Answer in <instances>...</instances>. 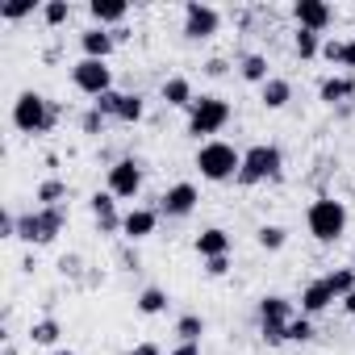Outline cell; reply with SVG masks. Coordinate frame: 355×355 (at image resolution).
Returning <instances> with one entry per match:
<instances>
[{
	"label": "cell",
	"instance_id": "20",
	"mask_svg": "<svg viewBox=\"0 0 355 355\" xmlns=\"http://www.w3.org/2000/svg\"><path fill=\"white\" fill-rule=\"evenodd\" d=\"M159 96H163V105H167V109H193V101H197V92H193V84H189L184 76L163 80Z\"/></svg>",
	"mask_w": 355,
	"mask_h": 355
},
{
	"label": "cell",
	"instance_id": "16",
	"mask_svg": "<svg viewBox=\"0 0 355 355\" xmlns=\"http://www.w3.org/2000/svg\"><path fill=\"white\" fill-rule=\"evenodd\" d=\"M318 101L338 109V105H351L355 101V76H326L318 84Z\"/></svg>",
	"mask_w": 355,
	"mask_h": 355
},
{
	"label": "cell",
	"instance_id": "9",
	"mask_svg": "<svg viewBox=\"0 0 355 355\" xmlns=\"http://www.w3.org/2000/svg\"><path fill=\"white\" fill-rule=\"evenodd\" d=\"M222 30V13L214 5H201V0H189L184 5V38L189 42H209Z\"/></svg>",
	"mask_w": 355,
	"mask_h": 355
},
{
	"label": "cell",
	"instance_id": "13",
	"mask_svg": "<svg viewBox=\"0 0 355 355\" xmlns=\"http://www.w3.org/2000/svg\"><path fill=\"white\" fill-rule=\"evenodd\" d=\"M88 209H92V222H96L101 234H121V218H125V214H117V197H113L109 189H105V193H92Z\"/></svg>",
	"mask_w": 355,
	"mask_h": 355
},
{
	"label": "cell",
	"instance_id": "12",
	"mask_svg": "<svg viewBox=\"0 0 355 355\" xmlns=\"http://www.w3.org/2000/svg\"><path fill=\"white\" fill-rule=\"evenodd\" d=\"M293 17H297V30H313V34H326L334 26V9L326 0H297Z\"/></svg>",
	"mask_w": 355,
	"mask_h": 355
},
{
	"label": "cell",
	"instance_id": "26",
	"mask_svg": "<svg viewBox=\"0 0 355 355\" xmlns=\"http://www.w3.org/2000/svg\"><path fill=\"white\" fill-rule=\"evenodd\" d=\"M293 55H297L301 63L318 59V55H322V34H313V30H297V34H293Z\"/></svg>",
	"mask_w": 355,
	"mask_h": 355
},
{
	"label": "cell",
	"instance_id": "7",
	"mask_svg": "<svg viewBox=\"0 0 355 355\" xmlns=\"http://www.w3.org/2000/svg\"><path fill=\"white\" fill-rule=\"evenodd\" d=\"M92 109H101L109 121H121V125H138L142 117H146V101L138 96V92H105V96H96L92 101Z\"/></svg>",
	"mask_w": 355,
	"mask_h": 355
},
{
	"label": "cell",
	"instance_id": "42",
	"mask_svg": "<svg viewBox=\"0 0 355 355\" xmlns=\"http://www.w3.org/2000/svg\"><path fill=\"white\" fill-rule=\"evenodd\" d=\"M343 309H347V313L355 318V293H347V297H343Z\"/></svg>",
	"mask_w": 355,
	"mask_h": 355
},
{
	"label": "cell",
	"instance_id": "14",
	"mask_svg": "<svg viewBox=\"0 0 355 355\" xmlns=\"http://www.w3.org/2000/svg\"><path fill=\"white\" fill-rule=\"evenodd\" d=\"M159 209H146V205H138V209H130L125 218H121V239L125 243H142V239H150L155 230H159Z\"/></svg>",
	"mask_w": 355,
	"mask_h": 355
},
{
	"label": "cell",
	"instance_id": "3",
	"mask_svg": "<svg viewBox=\"0 0 355 355\" xmlns=\"http://www.w3.org/2000/svg\"><path fill=\"white\" fill-rule=\"evenodd\" d=\"M239 167H243V150H234V146L222 142V138L201 142V150H197V171H201V180H209V184L239 180Z\"/></svg>",
	"mask_w": 355,
	"mask_h": 355
},
{
	"label": "cell",
	"instance_id": "34",
	"mask_svg": "<svg viewBox=\"0 0 355 355\" xmlns=\"http://www.w3.org/2000/svg\"><path fill=\"white\" fill-rule=\"evenodd\" d=\"M30 13H34V0H13V5L0 9V17H5V21H21V17H30Z\"/></svg>",
	"mask_w": 355,
	"mask_h": 355
},
{
	"label": "cell",
	"instance_id": "17",
	"mask_svg": "<svg viewBox=\"0 0 355 355\" xmlns=\"http://www.w3.org/2000/svg\"><path fill=\"white\" fill-rule=\"evenodd\" d=\"M293 318H297V309H293V301H288V297L272 293V297H263V301H259V326H288Z\"/></svg>",
	"mask_w": 355,
	"mask_h": 355
},
{
	"label": "cell",
	"instance_id": "11",
	"mask_svg": "<svg viewBox=\"0 0 355 355\" xmlns=\"http://www.w3.org/2000/svg\"><path fill=\"white\" fill-rule=\"evenodd\" d=\"M197 205H201V193H197V184H189V180L171 184V189L159 197V214H163V218H189Z\"/></svg>",
	"mask_w": 355,
	"mask_h": 355
},
{
	"label": "cell",
	"instance_id": "23",
	"mask_svg": "<svg viewBox=\"0 0 355 355\" xmlns=\"http://www.w3.org/2000/svg\"><path fill=\"white\" fill-rule=\"evenodd\" d=\"M239 76L247 80V84H268L272 80V71H268V55H259V51H251V55H243L239 59Z\"/></svg>",
	"mask_w": 355,
	"mask_h": 355
},
{
	"label": "cell",
	"instance_id": "37",
	"mask_svg": "<svg viewBox=\"0 0 355 355\" xmlns=\"http://www.w3.org/2000/svg\"><path fill=\"white\" fill-rule=\"evenodd\" d=\"M322 59H326V63H343V42H334V38L322 42Z\"/></svg>",
	"mask_w": 355,
	"mask_h": 355
},
{
	"label": "cell",
	"instance_id": "35",
	"mask_svg": "<svg viewBox=\"0 0 355 355\" xmlns=\"http://www.w3.org/2000/svg\"><path fill=\"white\" fill-rule=\"evenodd\" d=\"M0 239H17V214H0Z\"/></svg>",
	"mask_w": 355,
	"mask_h": 355
},
{
	"label": "cell",
	"instance_id": "24",
	"mask_svg": "<svg viewBox=\"0 0 355 355\" xmlns=\"http://www.w3.org/2000/svg\"><path fill=\"white\" fill-rule=\"evenodd\" d=\"M38 209H59L67 197H71V189H67V180H55V175H51V180H42L38 184Z\"/></svg>",
	"mask_w": 355,
	"mask_h": 355
},
{
	"label": "cell",
	"instance_id": "28",
	"mask_svg": "<svg viewBox=\"0 0 355 355\" xmlns=\"http://www.w3.org/2000/svg\"><path fill=\"white\" fill-rule=\"evenodd\" d=\"M255 243H259V251H284L288 230H284V226H276V222H263V226L255 230Z\"/></svg>",
	"mask_w": 355,
	"mask_h": 355
},
{
	"label": "cell",
	"instance_id": "30",
	"mask_svg": "<svg viewBox=\"0 0 355 355\" xmlns=\"http://www.w3.org/2000/svg\"><path fill=\"white\" fill-rule=\"evenodd\" d=\"M38 13H42V21H46L51 30H59V26H67V21H71V5H67V0H46Z\"/></svg>",
	"mask_w": 355,
	"mask_h": 355
},
{
	"label": "cell",
	"instance_id": "19",
	"mask_svg": "<svg viewBox=\"0 0 355 355\" xmlns=\"http://www.w3.org/2000/svg\"><path fill=\"white\" fill-rule=\"evenodd\" d=\"M193 247H197L201 259H222V255H230V234L222 226H209V230H201L193 239Z\"/></svg>",
	"mask_w": 355,
	"mask_h": 355
},
{
	"label": "cell",
	"instance_id": "22",
	"mask_svg": "<svg viewBox=\"0 0 355 355\" xmlns=\"http://www.w3.org/2000/svg\"><path fill=\"white\" fill-rule=\"evenodd\" d=\"M288 101H293V84H288L284 76H272V80L259 88V105H263V109H272V113H276V109H284Z\"/></svg>",
	"mask_w": 355,
	"mask_h": 355
},
{
	"label": "cell",
	"instance_id": "5",
	"mask_svg": "<svg viewBox=\"0 0 355 355\" xmlns=\"http://www.w3.org/2000/svg\"><path fill=\"white\" fill-rule=\"evenodd\" d=\"M63 230H67V205H59V209H30V214L17 218V239L30 243V247H46Z\"/></svg>",
	"mask_w": 355,
	"mask_h": 355
},
{
	"label": "cell",
	"instance_id": "40",
	"mask_svg": "<svg viewBox=\"0 0 355 355\" xmlns=\"http://www.w3.org/2000/svg\"><path fill=\"white\" fill-rule=\"evenodd\" d=\"M167 355H201V343H175Z\"/></svg>",
	"mask_w": 355,
	"mask_h": 355
},
{
	"label": "cell",
	"instance_id": "1",
	"mask_svg": "<svg viewBox=\"0 0 355 355\" xmlns=\"http://www.w3.org/2000/svg\"><path fill=\"white\" fill-rule=\"evenodd\" d=\"M280 175H284V150L276 142H255V146L243 150V167H239V184L243 189L280 180Z\"/></svg>",
	"mask_w": 355,
	"mask_h": 355
},
{
	"label": "cell",
	"instance_id": "32",
	"mask_svg": "<svg viewBox=\"0 0 355 355\" xmlns=\"http://www.w3.org/2000/svg\"><path fill=\"white\" fill-rule=\"evenodd\" d=\"M318 330H313V318H305V313H297L293 322H288V343H309Z\"/></svg>",
	"mask_w": 355,
	"mask_h": 355
},
{
	"label": "cell",
	"instance_id": "29",
	"mask_svg": "<svg viewBox=\"0 0 355 355\" xmlns=\"http://www.w3.org/2000/svg\"><path fill=\"white\" fill-rule=\"evenodd\" d=\"M201 334H205V318L201 313H180L175 318V338L180 343H201Z\"/></svg>",
	"mask_w": 355,
	"mask_h": 355
},
{
	"label": "cell",
	"instance_id": "36",
	"mask_svg": "<svg viewBox=\"0 0 355 355\" xmlns=\"http://www.w3.org/2000/svg\"><path fill=\"white\" fill-rule=\"evenodd\" d=\"M226 272H230V255H222V259H205V276L218 280V276H226Z\"/></svg>",
	"mask_w": 355,
	"mask_h": 355
},
{
	"label": "cell",
	"instance_id": "10",
	"mask_svg": "<svg viewBox=\"0 0 355 355\" xmlns=\"http://www.w3.org/2000/svg\"><path fill=\"white\" fill-rule=\"evenodd\" d=\"M109 193L117 197V201H134L138 193H142V163L138 159H117V163H109Z\"/></svg>",
	"mask_w": 355,
	"mask_h": 355
},
{
	"label": "cell",
	"instance_id": "27",
	"mask_svg": "<svg viewBox=\"0 0 355 355\" xmlns=\"http://www.w3.org/2000/svg\"><path fill=\"white\" fill-rule=\"evenodd\" d=\"M59 338H63V326L55 318H42V322L30 326V343L34 347H59Z\"/></svg>",
	"mask_w": 355,
	"mask_h": 355
},
{
	"label": "cell",
	"instance_id": "4",
	"mask_svg": "<svg viewBox=\"0 0 355 355\" xmlns=\"http://www.w3.org/2000/svg\"><path fill=\"white\" fill-rule=\"evenodd\" d=\"M305 226H309V234L318 239V243H338L343 234H347V205L338 201V197H318L313 205H309V214H305Z\"/></svg>",
	"mask_w": 355,
	"mask_h": 355
},
{
	"label": "cell",
	"instance_id": "41",
	"mask_svg": "<svg viewBox=\"0 0 355 355\" xmlns=\"http://www.w3.org/2000/svg\"><path fill=\"white\" fill-rule=\"evenodd\" d=\"M125 355H163V351H159V343H138V347H130Z\"/></svg>",
	"mask_w": 355,
	"mask_h": 355
},
{
	"label": "cell",
	"instance_id": "6",
	"mask_svg": "<svg viewBox=\"0 0 355 355\" xmlns=\"http://www.w3.org/2000/svg\"><path fill=\"white\" fill-rule=\"evenodd\" d=\"M230 125V105L222 96H197L193 109H189V134L193 138H209V134H222Z\"/></svg>",
	"mask_w": 355,
	"mask_h": 355
},
{
	"label": "cell",
	"instance_id": "21",
	"mask_svg": "<svg viewBox=\"0 0 355 355\" xmlns=\"http://www.w3.org/2000/svg\"><path fill=\"white\" fill-rule=\"evenodd\" d=\"M88 13H92V21H96L101 30H105V26H117V30H121V21L130 17V5H125V0H92Z\"/></svg>",
	"mask_w": 355,
	"mask_h": 355
},
{
	"label": "cell",
	"instance_id": "33",
	"mask_svg": "<svg viewBox=\"0 0 355 355\" xmlns=\"http://www.w3.org/2000/svg\"><path fill=\"white\" fill-rule=\"evenodd\" d=\"M105 121H109V117H105V113H101V109H88V113H84V117H80V130H84V134H92V138H96V134H105Z\"/></svg>",
	"mask_w": 355,
	"mask_h": 355
},
{
	"label": "cell",
	"instance_id": "43",
	"mask_svg": "<svg viewBox=\"0 0 355 355\" xmlns=\"http://www.w3.org/2000/svg\"><path fill=\"white\" fill-rule=\"evenodd\" d=\"M51 355H76V351H67V347H55V351H51Z\"/></svg>",
	"mask_w": 355,
	"mask_h": 355
},
{
	"label": "cell",
	"instance_id": "2",
	"mask_svg": "<svg viewBox=\"0 0 355 355\" xmlns=\"http://www.w3.org/2000/svg\"><path fill=\"white\" fill-rule=\"evenodd\" d=\"M59 117H63V109H59L55 101H46L42 92H34V88H26V92L13 101V125H17L21 134H46V130L59 125Z\"/></svg>",
	"mask_w": 355,
	"mask_h": 355
},
{
	"label": "cell",
	"instance_id": "39",
	"mask_svg": "<svg viewBox=\"0 0 355 355\" xmlns=\"http://www.w3.org/2000/svg\"><path fill=\"white\" fill-rule=\"evenodd\" d=\"M226 71H230V63H226V59H209V63H205V76H209V80H222Z\"/></svg>",
	"mask_w": 355,
	"mask_h": 355
},
{
	"label": "cell",
	"instance_id": "18",
	"mask_svg": "<svg viewBox=\"0 0 355 355\" xmlns=\"http://www.w3.org/2000/svg\"><path fill=\"white\" fill-rule=\"evenodd\" d=\"M113 46H117V42H113V30L92 26V30L80 34V51H84V59H101V63H105V59L113 55Z\"/></svg>",
	"mask_w": 355,
	"mask_h": 355
},
{
	"label": "cell",
	"instance_id": "8",
	"mask_svg": "<svg viewBox=\"0 0 355 355\" xmlns=\"http://www.w3.org/2000/svg\"><path fill=\"white\" fill-rule=\"evenodd\" d=\"M71 84H76V92H84V96L96 101V96L113 92V67L101 63V59H80L71 67Z\"/></svg>",
	"mask_w": 355,
	"mask_h": 355
},
{
	"label": "cell",
	"instance_id": "38",
	"mask_svg": "<svg viewBox=\"0 0 355 355\" xmlns=\"http://www.w3.org/2000/svg\"><path fill=\"white\" fill-rule=\"evenodd\" d=\"M338 67H347V76H355V38L343 42V63Z\"/></svg>",
	"mask_w": 355,
	"mask_h": 355
},
{
	"label": "cell",
	"instance_id": "31",
	"mask_svg": "<svg viewBox=\"0 0 355 355\" xmlns=\"http://www.w3.org/2000/svg\"><path fill=\"white\" fill-rule=\"evenodd\" d=\"M326 284H330L334 297L343 301L347 293H355V268H334V272H326Z\"/></svg>",
	"mask_w": 355,
	"mask_h": 355
},
{
	"label": "cell",
	"instance_id": "15",
	"mask_svg": "<svg viewBox=\"0 0 355 355\" xmlns=\"http://www.w3.org/2000/svg\"><path fill=\"white\" fill-rule=\"evenodd\" d=\"M338 297H334V288L326 284V276H318V280H309L305 288H301V313L305 318H318L322 309H330Z\"/></svg>",
	"mask_w": 355,
	"mask_h": 355
},
{
	"label": "cell",
	"instance_id": "25",
	"mask_svg": "<svg viewBox=\"0 0 355 355\" xmlns=\"http://www.w3.org/2000/svg\"><path fill=\"white\" fill-rule=\"evenodd\" d=\"M167 305H171V297H167V288H159V284H150V288L138 293V313H142V318H159V313H167Z\"/></svg>",
	"mask_w": 355,
	"mask_h": 355
}]
</instances>
